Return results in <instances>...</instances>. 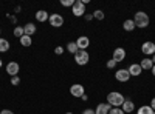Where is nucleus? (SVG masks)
Wrapping results in <instances>:
<instances>
[{
	"label": "nucleus",
	"mask_w": 155,
	"mask_h": 114,
	"mask_svg": "<svg viewBox=\"0 0 155 114\" xmlns=\"http://www.w3.org/2000/svg\"><path fill=\"white\" fill-rule=\"evenodd\" d=\"M23 32H25V35H30V37H31V35L36 32V25L28 22V23L23 26Z\"/></svg>",
	"instance_id": "nucleus-15"
},
{
	"label": "nucleus",
	"mask_w": 155,
	"mask_h": 114,
	"mask_svg": "<svg viewBox=\"0 0 155 114\" xmlns=\"http://www.w3.org/2000/svg\"><path fill=\"white\" fill-rule=\"evenodd\" d=\"M140 66H141V69H152L153 63H152L150 59H143V60L140 62Z\"/></svg>",
	"instance_id": "nucleus-17"
},
{
	"label": "nucleus",
	"mask_w": 155,
	"mask_h": 114,
	"mask_svg": "<svg viewBox=\"0 0 155 114\" xmlns=\"http://www.w3.org/2000/svg\"><path fill=\"white\" fill-rule=\"evenodd\" d=\"M14 35L19 37V39H20L22 35H25V32H23V26H16V28H14Z\"/></svg>",
	"instance_id": "nucleus-24"
},
{
	"label": "nucleus",
	"mask_w": 155,
	"mask_h": 114,
	"mask_svg": "<svg viewBox=\"0 0 155 114\" xmlns=\"http://www.w3.org/2000/svg\"><path fill=\"white\" fill-rule=\"evenodd\" d=\"M19 83H20V77H19V75H14V77H11V85L17 86Z\"/></svg>",
	"instance_id": "nucleus-27"
},
{
	"label": "nucleus",
	"mask_w": 155,
	"mask_h": 114,
	"mask_svg": "<svg viewBox=\"0 0 155 114\" xmlns=\"http://www.w3.org/2000/svg\"><path fill=\"white\" fill-rule=\"evenodd\" d=\"M67 49H68L71 54H76V53H78V45H76V42H70V43L67 45Z\"/></svg>",
	"instance_id": "nucleus-22"
},
{
	"label": "nucleus",
	"mask_w": 155,
	"mask_h": 114,
	"mask_svg": "<svg viewBox=\"0 0 155 114\" xmlns=\"http://www.w3.org/2000/svg\"><path fill=\"white\" fill-rule=\"evenodd\" d=\"M134 23L137 28H146L149 25V16L143 11H138L135 12V17H134Z\"/></svg>",
	"instance_id": "nucleus-2"
},
{
	"label": "nucleus",
	"mask_w": 155,
	"mask_h": 114,
	"mask_svg": "<svg viewBox=\"0 0 155 114\" xmlns=\"http://www.w3.org/2000/svg\"><path fill=\"white\" fill-rule=\"evenodd\" d=\"M70 94L73 97H78V99H81L84 94H85V90H84V86L81 83H74L70 86Z\"/></svg>",
	"instance_id": "nucleus-5"
},
{
	"label": "nucleus",
	"mask_w": 155,
	"mask_h": 114,
	"mask_svg": "<svg viewBox=\"0 0 155 114\" xmlns=\"http://www.w3.org/2000/svg\"><path fill=\"white\" fill-rule=\"evenodd\" d=\"M19 71H20V66H19V63H17V62H9L8 65H6V72L11 75V77L17 75Z\"/></svg>",
	"instance_id": "nucleus-8"
},
{
	"label": "nucleus",
	"mask_w": 155,
	"mask_h": 114,
	"mask_svg": "<svg viewBox=\"0 0 155 114\" xmlns=\"http://www.w3.org/2000/svg\"><path fill=\"white\" fill-rule=\"evenodd\" d=\"M152 74H153V75H155V65H153V66H152Z\"/></svg>",
	"instance_id": "nucleus-37"
},
{
	"label": "nucleus",
	"mask_w": 155,
	"mask_h": 114,
	"mask_svg": "<svg viewBox=\"0 0 155 114\" xmlns=\"http://www.w3.org/2000/svg\"><path fill=\"white\" fill-rule=\"evenodd\" d=\"M104 12H102L101 9H96L95 12H93V19H96V20H104Z\"/></svg>",
	"instance_id": "nucleus-23"
},
{
	"label": "nucleus",
	"mask_w": 155,
	"mask_h": 114,
	"mask_svg": "<svg viewBox=\"0 0 155 114\" xmlns=\"http://www.w3.org/2000/svg\"><path fill=\"white\" fill-rule=\"evenodd\" d=\"M73 3H74V0H61V5L62 6H73Z\"/></svg>",
	"instance_id": "nucleus-25"
},
{
	"label": "nucleus",
	"mask_w": 155,
	"mask_h": 114,
	"mask_svg": "<svg viewBox=\"0 0 155 114\" xmlns=\"http://www.w3.org/2000/svg\"><path fill=\"white\" fill-rule=\"evenodd\" d=\"M81 99H82V100H84V102H85V100H88V96H87V94H84V96H82Z\"/></svg>",
	"instance_id": "nucleus-35"
},
{
	"label": "nucleus",
	"mask_w": 155,
	"mask_h": 114,
	"mask_svg": "<svg viewBox=\"0 0 155 114\" xmlns=\"http://www.w3.org/2000/svg\"><path fill=\"white\" fill-rule=\"evenodd\" d=\"M141 51H143V54L146 56H153L155 54V43L153 42H144L143 45H141Z\"/></svg>",
	"instance_id": "nucleus-6"
},
{
	"label": "nucleus",
	"mask_w": 155,
	"mask_h": 114,
	"mask_svg": "<svg viewBox=\"0 0 155 114\" xmlns=\"http://www.w3.org/2000/svg\"><path fill=\"white\" fill-rule=\"evenodd\" d=\"M0 32H2V29H0Z\"/></svg>",
	"instance_id": "nucleus-40"
},
{
	"label": "nucleus",
	"mask_w": 155,
	"mask_h": 114,
	"mask_svg": "<svg viewBox=\"0 0 155 114\" xmlns=\"http://www.w3.org/2000/svg\"><path fill=\"white\" fill-rule=\"evenodd\" d=\"M71 12H73V16H76V17L85 16V3L82 2V0H74V3L71 6Z\"/></svg>",
	"instance_id": "nucleus-3"
},
{
	"label": "nucleus",
	"mask_w": 155,
	"mask_h": 114,
	"mask_svg": "<svg viewBox=\"0 0 155 114\" xmlns=\"http://www.w3.org/2000/svg\"><path fill=\"white\" fill-rule=\"evenodd\" d=\"M130 77H132V75L129 74L127 69H118V71L115 72V79L118 80V82H127Z\"/></svg>",
	"instance_id": "nucleus-10"
},
{
	"label": "nucleus",
	"mask_w": 155,
	"mask_h": 114,
	"mask_svg": "<svg viewBox=\"0 0 155 114\" xmlns=\"http://www.w3.org/2000/svg\"><path fill=\"white\" fill-rule=\"evenodd\" d=\"M0 114H14V112H12L11 109H2V111H0Z\"/></svg>",
	"instance_id": "nucleus-32"
},
{
	"label": "nucleus",
	"mask_w": 155,
	"mask_h": 114,
	"mask_svg": "<svg viewBox=\"0 0 155 114\" xmlns=\"http://www.w3.org/2000/svg\"><path fill=\"white\" fill-rule=\"evenodd\" d=\"M124 100H126L124 96H123L121 93H118V91H112V93L107 94V103H109L112 108H120V106H123Z\"/></svg>",
	"instance_id": "nucleus-1"
},
{
	"label": "nucleus",
	"mask_w": 155,
	"mask_h": 114,
	"mask_svg": "<svg viewBox=\"0 0 155 114\" xmlns=\"http://www.w3.org/2000/svg\"><path fill=\"white\" fill-rule=\"evenodd\" d=\"M123 28H124V31H127V32H129V31H134L137 26H135L134 20H129V19H127V20L123 23Z\"/></svg>",
	"instance_id": "nucleus-18"
},
{
	"label": "nucleus",
	"mask_w": 155,
	"mask_h": 114,
	"mask_svg": "<svg viewBox=\"0 0 155 114\" xmlns=\"http://www.w3.org/2000/svg\"><path fill=\"white\" fill-rule=\"evenodd\" d=\"M20 43H22V46H31V43H33V40H31V37L30 35H22L20 37Z\"/></svg>",
	"instance_id": "nucleus-21"
},
{
	"label": "nucleus",
	"mask_w": 155,
	"mask_h": 114,
	"mask_svg": "<svg viewBox=\"0 0 155 114\" xmlns=\"http://www.w3.org/2000/svg\"><path fill=\"white\" fill-rule=\"evenodd\" d=\"M88 60H90L88 53L84 51V49H78V53L74 54V62L78 63V65L84 66V65H87V63H88Z\"/></svg>",
	"instance_id": "nucleus-4"
},
{
	"label": "nucleus",
	"mask_w": 155,
	"mask_h": 114,
	"mask_svg": "<svg viewBox=\"0 0 155 114\" xmlns=\"http://www.w3.org/2000/svg\"><path fill=\"white\" fill-rule=\"evenodd\" d=\"M127 71H129V74H130V75H134V77H138V75L143 72V69H141V66H140V63H132Z\"/></svg>",
	"instance_id": "nucleus-12"
},
{
	"label": "nucleus",
	"mask_w": 155,
	"mask_h": 114,
	"mask_svg": "<svg viewBox=\"0 0 155 114\" xmlns=\"http://www.w3.org/2000/svg\"><path fill=\"white\" fill-rule=\"evenodd\" d=\"M153 114H155V111H153Z\"/></svg>",
	"instance_id": "nucleus-41"
},
{
	"label": "nucleus",
	"mask_w": 155,
	"mask_h": 114,
	"mask_svg": "<svg viewBox=\"0 0 155 114\" xmlns=\"http://www.w3.org/2000/svg\"><path fill=\"white\" fill-rule=\"evenodd\" d=\"M110 109H112V106L109 103H99L95 109V114H109Z\"/></svg>",
	"instance_id": "nucleus-13"
},
{
	"label": "nucleus",
	"mask_w": 155,
	"mask_h": 114,
	"mask_svg": "<svg viewBox=\"0 0 155 114\" xmlns=\"http://www.w3.org/2000/svg\"><path fill=\"white\" fill-rule=\"evenodd\" d=\"M109 114H126L121 108H112L110 111H109Z\"/></svg>",
	"instance_id": "nucleus-26"
},
{
	"label": "nucleus",
	"mask_w": 155,
	"mask_h": 114,
	"mask_svg": "<svg viewBox=\"0 0 155 114\" xmlns=\"http://www.w3.org/2000/svg\"><path fill=\"white\" fill-rule=\"evenodd\" d=\"M76 45H78V49H85L90 46V39L87 35H81V37H78V40H76Z\"/></svg>",
	"instance_id": "nucleus-11"
},
{
	"label": "nucleus",
	"mask_w": 155,
	"mask_h": 114,
	"mask_svg": "<svg viewBox=\"0 0 155 114\" xmlns=\"http://www.w3.org/2000/svg\"><path fill=\"white\" fill-rule=\"evenodd\" d=\"M115 65H116V62H115L113 59H110V60L107 62V68H109V69H112V68H115Z\"/></svg>",
	"instance_id": "nucleus-28"
},
{
	"label": "nucleus",
	"mask_w": 155,
	"mask_h": 114,
	"mask_svg": "<svg viewBox=\"0 0 155 114\" xmlns=\"http://www.w3.org/2000/svg\"><path fill=\"white\" fill-rule=\"evenodd\" d=\"M9 49V42L6 39H2L0 37V53H6Z\"/></svg>",
	"instance_id": "nucleus-19"
},
{
	"label": "nucleus",
	"mask_w": 155,
	"mask_h": 114,
	"mask_svg": "<svg viewBox=\"0 0 155 114\" xmlns=\"http://www.w3.org/2000/svg\"><path fill=\"white\" fill-rule=\"evenodd\" d=\"M137 114H153V109L149 105H144V106H140V109L137 111Z\"/></svg>",
	"instance_id": "nucleus-20"
},
{
	"label": "nucleus",
	"mask_w": 155,
	"mask_h": 114,
	"mask_svg": "<svg viewBox=\"0 0 155 114\" xmlns=\"http://www.w3.org/2000/svg\"><path fill=\"white\" fill-rule=\"evenodd\" d=\"M149 106H150V108H152V109L155 111V97H153V99L150 100V105H149Z\"/></svg>",
	"instance_id": "nucleus-33"
},
{
	"label": "nucleus",
	"mask_w": 155,
	"mask_h": 114,
	"mask_svg": "<svg viewBox=\"0 0 155 114\" xmlns=\"http://www.w3.org/2000/svg\"><path fill=\"white\" fill-rule=\"evenodd\" d=\"M84 19H85L87 22H90V20L93 19V14H85V16H84Z\"/></svg>",
	"instance_id": "nucleus-31"
},
{
	"label": "nucleus",
	"mask_w": 155,
	"mask_h": 114,
	"mask_svg": "<svg viewBox=\"0 0 155 114\" xmlns=\"http://www.w3.org/2000/svg\"><path fill=\"white\" fill-rule=\"evenodd\" d=\"M48 20H50V25H51V26H54V28H59V26L64 25V17L61 14H51Z\"/></svg>",
	"instance_id": "nucleus-7"
},
{
	"label": "nucleus",
	"mask_w": 155,
	"mask_h": 114,
	"mask_svg": "<svg viewBox=\"0 0 155 114\" xmlns=\"http://www.w3.org/2000/svg\"><path fill=\"white\" fill-rule=\"evenodd\" d=\"M121 109H123L124 112L129 114V112H132V111L135 109V103L132 102V100L127 99V100H124V103H123V108H121Z\"/></svg>",
	"instance_id": "nucleus-14"
},
{
	"label": "nucleus",
	"mask_w": 155,
	"mask_h": 114,
	"mask_svg": "<svg viewBox=\"0 0 155 114\" xmlns=\"http://www.w3.org/2000/svg\"><path fill=\"white\" fill-rule=\"evenodd\" d=\"M48 19H50V16H48V12H47V11L41 9V11H37V12H36V20H37V22H47Z\"/></svg>",
	"instance_id": "nucleus-16"
},
{
	"label": "nucleus",
	"mask_w": 155,
	"mask_h": 114,
	"mask_svg": "<svg viewBox=\"0 0 155 114\" xmlns=\"http://www.w3.org/2000/svg\"><path fill=\"white\" fill-rule=\"evenodd\" d=\"M116 63H120L126 59V49L124 48H115L113 49V57H112Z\"/></svg>",
	"instance_id": "nucleus-9"
},
{
	"label": "nucleus",
	"mask_w": 155,
	"mask_h": 114,
	"mask_svg": "<svg viewBox=\"0 0 155 114\" xmlns=\"http://www.w3.org/2000/svg\"><path fill=\"white\" fill-rule=\"evenodd\" d=\"M150 60H152V63H153V65H155V54L152 56V59H150Z\"/></svg>",
	"instance_id": "nucleus-36"
},
{
	"label": "nucleus",
	"mask_w": 155,
	"mask_h": 114,
	"mask_svg": "<svg viewBox=\"0 0 155 114\" xmlns=\"http://www.w3.org/2000/svg\"><path fill=\"white\" fill-rule=\"evenodd\" d=\"M65 114H73V112H65Z\"/></svg>",
	"instance_id": "nucleus-39"
},
{
	"label": "nucleus",
	"mask_w": 155,
	"mask_h": 114,
	"mask_svg": "<svg viewBox=\"0 0 155 114\" xmlns=\"http://www.w3.org/2000/svg\"><path fill=\"white\" fill-rule=\"evenodd\" d=\"M82 114H95V109L87 108V109H84V111H82Z\"/></svg>",
	"instance_id": "nucleus-30"
},
{
	"label": "nucleus",
	"mask_w": 155,
	"mask_h": 114,
	"mask_svg": "<svg viewBox=\"0 0 155 114\" xmlns=\"http://www.w3.org/2000/svg\"><path fill=\"white\" fill-rule=\"evenodd\" d=\"M54 53H56L58 56H61V54L64 53V46H56V49H54Z\"/></svg>",
	"instance_id": "nucleus-29"
},
{
	"label": "nucleus",
	"mask_w": 155,
	"mask_h": 114,
	"mask_svg": "<svg viewBox=\"0 0 155 114\" xmlns=\"http://www.w3.org/2000/svg\"><path fill=\"white\" fill-rule=\"evenodd\" d=\"M2 65H3V62H2V59H0V68H2Z\"/></svg>",
	"instance_id": "nucleus-38"
},
{
	"label": "nucleus",
	"mask_w": 155,
	"mask_h": 114,
	"mask_svg": "<svg viewBox=\"0 0 155 114\" xmlns=\"http://www.w3.org/2000/svg\"><path fill=\"white\" fill-rule=\"evenodd\" d=\"M8 17H9V20H11L12 23H16V22H17V19H16L14 16H8Z\"/></svg>",
	"instance_id": "nucleus-34"
}]
</instances>
